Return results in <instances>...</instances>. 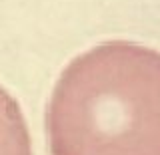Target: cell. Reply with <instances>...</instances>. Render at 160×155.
I'll use <instances>...</instances> for the list:
<instances>
[{"mask_svg": "<svg viewBox=\"0 0 160 155\" xmlns=\"http://www.w3.org/2000/svg\"><path fill=\"white\" fill-rule=\"evenodd\" d=\"M0 155H32L22 109L2 86H0Z\"/></svg>", "mask_w": 160, "mask_h": 155, "instance_id": "2", "label": "cell"}, {"mask_svg": "<svg viewBox=\"0 0 160 155\" xmlns=\"http://www.w3.org/2000/svg\"><path fill=\"white\" fill-rule=\"evenodd\" d=\"M52 155H160V52L110 40L80 54L46 109Z\"/></svg>", "mask_w": 160, "mask_h": 155, "instance_id": "1", "label": "cell"}]
</instances>
